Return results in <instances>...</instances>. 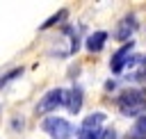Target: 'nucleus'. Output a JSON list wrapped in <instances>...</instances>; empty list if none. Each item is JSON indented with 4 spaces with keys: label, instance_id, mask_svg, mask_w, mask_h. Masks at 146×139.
I'll return each mask as SVG.
<instances>
[{
    "label": "nucleus",
    "instance_id": "1",
    "mask_svg": "<svg viewBox=\"0 0 146 139\" xmlns=\"http://www.w3.org/2000/svg\"><path fill=\"white\" fill-rule=\"evenodd\" d=\"M119 112L123 116H144L146 112V89L144 87H132V89H123L116 98Z\"/></svg>",
    "mask_w": 146,
    "mask_h": 139
},
{
    "label": "nucleus",
    "instance_id": "2",
    "mask_svg": "<svg viewBox=\"0 0 146 139\" xmlns=\"http://www.w3.org/2000/svg\"><path fill=\"white\" fill-rule=\"evenodd\" d=\"M41 128H43V132H48L50 139H71L75 134V128L66 118H62V116H48V118H43Z\"/></svg>",
    "mask_w": 146,
    "mask_h": 139
},
{
    "label": "nucleus",
    "instance_id": "3",
    "mask_svg": "<svg viewBox=\"0 0 146 139\" xmlns=\"http://www.w3.org/2000/svg\"><path fill=\"white\" fill-rule=\"evenodd\" d=\"M64 103H66V91L57 87V89H50V91H46L41 96V100L36 103L34 112L36 114H50V112H57V107H62Z\"/></svg>",
    "mask_w": 146,
    "mask_h": 139
},
{
    "label": "nucleus",
    "instance_id": "4",
    "mask_svg": "<svg viewBox=\"0 0 146 139\" xmlns=\"http://www.w3.org/2000/svg\"><path fill=\"white\" fill-rule=\"evenodd\" d=\"M137 16L135 14H125L119 23H116V30H114V39L116 41H123V43H128V41H132L130 36L137 32Z\"/></svg>",
    "mask_w": 146,
    "mask_h": 139
},
{
    "label": "nucleus",
    "instance_id": "5",
    "mask_svg": "<svg viewBox=\"0 0 146 139\" xmlns=\"http://www.w3.org/2000/svg\"><path fill=\"white\" fill-rule=\"evenodd\" d=\"M132 48H135V41H128V43H123V46L112 55V59H110L112 73H121V71L125 68V64H128V59H130V55H132Z\"/></svg>",
    "mask_w": 146,
    "mask_h": 139
},
{
    "label": "nucleus",
    "instance_id": "6",
    "mask_svg": "<svg viewBox=\"0 0 146 139\" xmlns=\"http://www.w3.org/2000/svg\"><path fill=\"white\" fill-rule=\"evenodd\" d=\"M66 109L71 112V114H78L80 109H82V87L80 84H75L73 89H68L66 91Z\"/></svg>",
    "mask_w": 146,
    "mask_h": 139
},
{
    "label": "nucleus",
    "instance_id": "7",
    "mask_svg": "<svg viewBox=\"0 0 146 139\" xmlns=\"http://www.w3.org/2000/svg\"><path fill=\"white\" fill-rule=\"evenodd\" d=\"M105 41H107V32L98 30V32H94V34H89V36H87L84 48H87L89 52H100V50L105 48Z\"/></svg>",
    "mask_w": 146,
    "mask_h": 139
},
{
    "label": "nucleus",
    "instance_id": "8",
    "mask_svg": "<svg viewBox=\"0 0 146 139\" xmlns=\"http://www.w3.org/2000/svg\"><path fill=\"white\" fill-rule=\"evenodd\" d=\"M105 114L103 112H94V114H89V116H84V121H82V130H98L103 123H105Z\"/></svg>",
    "mask_w": 146,
    "mask_h": 139
},
{
    "label": "nucleus",
    "instance_id": "9",
    "mask_svg": "<svg viewBox=\"0 0 146 139\" xmlns=\"http://www.w3.org/2000/svg\"><path fill=\"white\" fill-rule=\"evenodd\" d=\"M128 137H132V139H141V137H146V114H144V116H139V118L135 121L132 134H128Z\"/></svg>",
    "mask_w": 146,
    "mask_h": 139
},
{
    "label": "nucleus",
    "instance_id": "10",
    "mask_svg": "<svg viewBox=\"0 0 146 139\" xmlns=\"http://www.w3.org/2000/svg\"><path fill=\"white\" fill-rule=\"evenodd\" d=\"M66 16H68V9H59L55 16H50L46 23H41V30H48V27H52V25H57V23H62V21H66Z\"/></svg>",
    "mask_w": 146,
    "mask_h": 139
},
{
    "label": "nucleus",
    "instance_id": "11",
    "mask_svg": "<svg viewBox=\"0 0 146 139\" xmlns=\"http://www.w3.org/2000/svg\"><path fill=\"white\" fill-rule=\"evenodd\" d=\"M105 134H107V130H103V128H98V130H80L78 139H105Z\"/></svg>",
    "mask_w": 146,
    "mask_h": 139
},
{
    "label": "nucleus",
    "instance_id": "12",
    "mask_svg": "<svg viewBox=\"0 0 146 139\" xmlns=\"http://www.w3.org/2000/svg\"><path fill=\"white\" fill-rule=\"evenodd\" d=\"M18 75H23V68H14V71H9V73H5V75L0 77V89H2L5 84H9L11 80H16Z\"/></svg>",
    "mask_w": 146,
    "mask_h": 139
},
{
    "label": "nucleus",
    "instance_id": "13",
    "mask_svg": "<svg viewBox=\"0 0 146 139\" xmlns=\"http://www.w3.org/2000/svg\"><path fill=\"white\" fill-rule=\"evenodd\" d=\"M105 139H116V132H114V130H107V134H105Z\"/></svg>",
    "mask_w": 146,
    "mask_h": 139
}]
</instances>
